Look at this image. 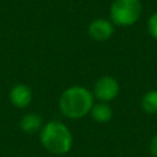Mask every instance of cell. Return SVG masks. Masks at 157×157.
Returning <instances> with one entry per match:
<instances>
[{
	"instance_id": "8",
	"label": "cell",
	"mask_w": 157,
	"mask_h": 157,
	"mask_svg": "<svg viewBox=\"0 0 157 157\" xmlns=\"http://www.w3.org/2000/svg\"><path fill=\"white\" fill-rule=\"evenodd\" d=\"M21 129L27 134H33L42 129V117L36 113H28L21 119Z\"/></svg>"
},
{
	"instance_id": "3",
	"label": "cell",
	"mask_w": 157,
	"mask_h": 157,
	"mask_svg": "<svg viewBox=\"0 0 157 157\" xmlns=\"http://www.w3.org/2000/svg\"><path fill=\"white\" fill-rule=\"evenodd\" d=\"M142 5L140 0H114L110 6V17L118 26H131L141 16Z\"/></svg>"
},
{
	"instance_id": "1",
	"label": "cell",
	"mask_w": 157,
	"mask_h": 157,
	"mask_svg": "<svg viewBox=\"0 0 157 157\" xmlns=\"http://www.w3.org/2000/svg\"><path fill=\"white\" fill-rule=\"evenodd\" d=\"M92 105L93 94L82 86H71L66 88L59 98L61 113L71 119L85 117L91 112Z\"/></svg>"
},
{
	"instance_id": "2",
	"label": "cell",
	"mask_w": 157,
	"mask_h": 157,
	"mask_svg": "<svg viewBox=\"0 0 157 157\" xmlns=\"http://www.w3.org/2000/svg\"><path fill=\"white\" fill-rule=\"evenodd\" d=\"M43 147L54 155H65L72 146V135L69 128L60 121H49L40 129Z\"/></svg>"
},
{
	"instance_id": "11",
	"label": "cell",
	"mask_w": 157,
	"mask_h": 157,
	"mask_svg": "<svg viewBox=\"0 0 157 157\" xmlns=\"http://www.w3.org/2000/svg\"><path fill=\"white\" fill-rule=\"evenodd\" d=\"M150 151L153 157H157V135H155L150 142Z\"/></svg>"
},
{
	"instance_id": "9",
	"label": "cell",
	"mask_w": 157,
	"mask_h": 157,
	"mask_svg": "<svg viewBox=\"0 0 157 157\" xmlns=\"http://www.w3.org/2000/svg\"><path fill=\"white\" fill-rule=\"evenodd\" d=\"M141 107L145 112L150 114L157 113V91L147 92L141 99Z\"/></svg>"
},
{
	"instance_id": "6",
	"label": "cell",
	"mask_w": 157,
	"mask_h": 157,
	"mask_svg": "<svg viewBox=\"0 0 157 157\" xmlns=\"http://www.w3.org/2000/svg\"><path fill=\"white\" fill-rule=\"evenodd\" d=\"M9 97L16 108H25L32 101V91L27 85L17 83L11 88Z\"/></svg>"
},
{
	"instance_id": "5",
	"label": "cell",
	"mask_w": 157,
	"mask_h": 157,
	"mask_svg": "<svg viewBox=\"0 0 157 157\" xmlns=\"http://www.w3.org/2000/svg\"><path fill=\"white\" fill-rule=\"evenodd\" d=\"M114 33V26L112 22L104 18H97L88 26V36L96 42H104L109 39Z\"/></svg>"
},
{
	"instance_id": "4",
	"label": "cell",
	"mask_w": 157,
	"mask_h": 157,
	"mask_svg": "<svg viewBox=\"0 0 157 157\" xmlns=\"http://www.w3.org/2000/svg\"><path fill=\"white\" fill-rule=\"evenodd\" d=\"M119 94V83L112 76H103L97 80L93 87V96L101 102H110Z\"/></svg>"
},
{
	"instance_id": "10",
	"label": "cell",
	"mask_w": 157,
	"mask_h": 157,
	"mask_svg": "<svg viewBox=\"0 0 157 157\" xmlns=\"http://www.w3.org/2000/svg\"><path fill=\"white\" fill-rule=\"evenodd\" d=\"M147 29H148V33L155 38L157 39V12H155L147 21Z\"/></svg>"
},
{
	"instance_id": "7",
	"label": "cell",
	"mask_w": 157,
	"mask_h": 157,
	"mask_svg": "<svg viewBox=\"0 0 157 157\" xmlns=\"http://www.w3.org/2000/svg\"><path fill=\"white\" fill-rule=\"evenodd\" d=\"M90 113L92 115V119L97 123H108L113 117V112L110 107L104 102L93 104Z\"/></svg>"
}]
</instances>
